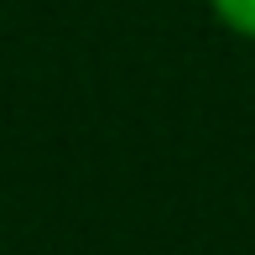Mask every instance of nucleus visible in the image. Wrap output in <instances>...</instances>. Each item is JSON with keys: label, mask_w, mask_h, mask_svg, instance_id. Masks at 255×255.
Listing matches in <instances>:
<instances>
[{"label": "nucleus", "mask_w": 255, "mask_h": 255, "mask_svg": "<svg viewBox=\"0 0 255 255\" xmlns=\"http://www.w3.org/2000/svg\"><path fill=\"white\" fill-rule=\"evenodd\" d=\"M208 16L240 42H255V0H203Z\"/></svg>", "instance_id": "obj_1"}]
</instances>
